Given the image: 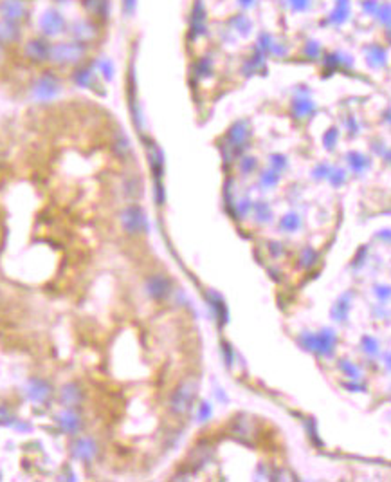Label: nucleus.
<instances>
[{"mask_svg":"<svg viewBox=\"0 0 391 482\" xmlns=\"http://www.w3.org/2000/svg\"><path fill=\"white\" fill-rule=\"evenodd\" d=\"M87 53L88 47L83 46V43L74 42V40L51 43L49 63L56 67H78L85 62Z\"/></svg>","mask_w":391,"mask_h":482,"instance_id":"nucleus-1","label":"nucleus"},{"mask_svg":"<svg viewBox=\"0 0 391 482\" xmlns=\"http://www.w3.org/2000/svg\"><path fill=\"white\" fill-rule=\"evenodd\" d=\"M197 389H199V385H197L195 379H186V381L180 383L179 389L170 399V409L175 416H186L192 410L193 401L197 398Z\"/></svg>","mask_w":391,"mask_h":482,"instance_id":"nucleus-2","label":"nucleus"},{"mask_svg":"<svg viewBox=\"0 0 391 482\" xmlns=\"http://www.w3.org/2000/svg\"><path fill=\"white\" fill-rule=\"evenodd\" d=\"M100 33H101L100 24L94 22V20H90V19L76 20V22L69 27L71 40H74V42H78V43H83V46H87V47L90 46V43L98 42Z\"/></svg>","mask_w":391,"mask_h":482,"instance_id":"nucleus-3","label":"nucleus"},{"mask_svg":"<svg viewBox=\"0 0 391 482\" xmlns=\"http://www.w3.org/2000/svg\"><path fill=\"white\" fill-rule=\"evenodd\" d=\"M60 91H62V83H60V80H58L54 74H42V76L38 78V80L33 83V98H35L36 101H40V103H46V101H51L54 100V98L60 94Z\"/></svg>","mask_w":391,"mask_h":482,"instance_id":"nucleus-4","label":"nucleus"},{"mask_svg":"<svg viewBox=\"0 0 391 482\" xmlns=\"http://www.w3.org/2000/svg\"><path fill=\"white\" fill-rule=\"evenodd\" d=\"M121 226L128 235H139L148 230V220L139 206H128L121 212Z\"/></svg>","mask_w":391,"mask_h":482,"instance_id":"nucleus-5","label":"nucleus"},{"mask_svg":"<svg viewBox=\"0 0 391 482\" xmlns=\"http://www.w3.org/2000/svg\"><path fill=\"white\" fill-rule=\"evenodd\" d=\"M49 54H51V42L46 36H36V39L27 40V42L24 43V56H26L31 63H35V66L49 62Z\"/></svg>","mask_w":391,"mask_h":482,"instance_id":"nucleus-6","label":"nucleus"},{"mask_svg":"<svg viewBox=\"0 0 391 482\" xmlns=\"http://www.w3.org/2000/svg\"><path fill=\"white\" fill-rule=\"evenodd\" d=\"M0 19L22 26L29 19L27 0H0Z\"/></svg>","mask_w":391,"mask_h":482,"instance_id":"nucleus-7","label":"nucleus"},{"mask_svg":"<svg viewBox=\"0 0 391 482\" xmlns=\"http://www.w3.org/2000/svg\"><path fill=\"white\" fill-rule=\"evenodd\" d=\"M40 29H42V35L46 39H53V36L62 35L63 31H67V22L60 11L47 9L42 15V19H40Z\"/></svg>","mask_w":391,"mask_h":482,"instance_id":"nucleus-8","label":"nucleus"},{"mask_svg":"<svg viewBox=\"0 0 391 482\" xmlns=\"http://www.w3.org/2000/svg\"><path fill=\"white\" fill-rule=\"evenodd\" d=\"M98 451H100V448H98V443L93 437H78L71 444V456L81 461V463H90V461L96 459Z\"/></svg>","mask_w":391,"mask_h":482,"instance_id":"nucleus-9","label":"nucleus"},{"mask_svg":"<svg viewBox=\"0 0 391 482\" xmlns=\"http://www.w3.org/2000/svg\"><path fill=\"white\" fill-rule=\"evenodd\" d=\"M170 289H172V282L166 275H154V277H150L146 280V293H148L150 298H154V300H162V298L168 297Z\"/></svg>","mask_w":391,"mask_h":482,"instance_id":"nucleus-10","label":"nucleus"},{"mask_svg":"<svg viewBox=\"0 0 391 482\" xmlns=\"http://www.w3.org/2000/svg\"><path fill=\"white\" fill-rule=\"evenodd\" d=\"M26 394L27 399H31L33 403H46L51 398V394H53V386L46 379L31 378L27 381Z\"/></svg>","mask_w":391,"mask_h":482,"instance_id":"nucleus-11","label":"nucleus"},{"mask_svg":"<svg viewBox=\"0 0 391 482\" xmlns=\"http://www.w3.org/2000/svg\"><path fill=\"white\" fill-rule=\"evenodd\" d=\"M56 423L58 426L62 429V432L69 434V436H76V434H80V430L83 429V421H81L80 414L74 412L69 406H67V410L58 414Z\"/></svg>","mask_w":391,"mask_h":482,"instance_id":"nucleus-12","label":"nucleus"},{"mask_svg":"<svg viewBox=\"0 0 391 482\" xmlns=\"http://www.w3.org/2000/svg\"><path fill=\"white\" fill-rule=\"evenodd\" d=\"M83 11L90 20L98 24H103L108 19V11H110V2L108 0H81Z\"/></svg>","mask_w":391,"mask_h":482,"instance_id":"nucleus-13","label":"nucleus"},{"mask_svg":"<svg viewBox=\"0 0 391 482\" xmlns=\"http://www.w3.org/2000/svg\"><path fill=\"white\" fill-rule=\"evenodd\" d=\"M22 39V26L0 19V43L6 47L15 46Z\"/></svg>","mask_w":391,"mask_h":482,"instance_id":"nucleus-14","label":"nucleus"},{"mask_svg":"<svg viewBox=\"0 0 391 482\" xmlns=\"http://www.w3.org/2000/svg\"><path fill=\"white\" fill-rule=\"evenodd\" d=\"M60 398H62L63 405L73 409V406L80 405V403L83 401V390L78 386V383H67V385L62 386Z\"/></svg>","mask_w":391,"mask_h":482,"instance_id":"nucleus-15","label":"nucleus"},{"mask_svg":"<svg viewBox=\"0 0 391 482\" xmlns=\"http://www.w3.org/2000/svg\"><path fill=\"white\" fill-rule=\"evenodd\" d=\"M94 78H96V73L90 66H78L73 73V80L78 87H83V89H88V87H93L94 85Z\"/></svg>","mask_w":391,"mask_h":482,"instance_id":"nucleus-16","label":"nucleus"},{"mask_svg":"<svg viewBox=\"0 0 391 482\" xmlns=\"http://www.w3.org/2000/svg\"><path fill=\"white\" fill-rule=\"evenodd\" d=\"M334 345H335V334L330 329L326 331H321V334L316 336V344H314V351L321 352V354L330 356L334 352Z\"/></svg>","mask_w":391,"mask_h":482,"instance_id":"nucleus-17","label":"nucleus"},{"mask_svg":"<svg viewBox=\"0 0 391 482\" xmlns=\"http://www.w3.org/2000/svg\"><path fill=\"white\" fill-rule=\"evenodd\" d=\"M112 148H114V152L119 155V158H127V155L130 154V150H132L130 141H128L127 135H125L123 132H119V134L115 135Z\"/></svg>","mask_w":391,"mask_h":482,"instance_id":"nucleus-18","label":"nucleus"},{"mask_svg":"<svg viewBox=\"0 0 391 482\" xmlns=\"http://www.w3.org/2000/svg\"><path fill=\"white\" fill-rule=\"evenodd\" d=\"M247 134H249V130H247L246 123H242V121H240V123H236L233 128H231V132H229L231 143H233V145H242L244 141H246Z\"/></svg>","mask_w":391,"mask_h":482,"instance_id":"nucleus-19","label":"nucleus"},{"mask_svg":"<svg viewBox=\"0 0 391 482\" xmlns=\"http://www.w3.org/2000/svg\"><path fill=\"white\" fill-rule=\"evenodd\" d=\"M312 111H314V105H312V101H308V100H298L294 103V114H296V118H307Z\"/></svg>","mask_w":391,"mask_h":482,"instance_id":"nucleus-20","label":"nucleus"},{"mask_svg":"<svg viewBox=\"0 0 391 482\" xmlns=\"http://www.w3.org/2000/svg\"><path fill=\"white\" fill-rule=\"evenodd\" d=\"M280 226H281V230H285V232H294V230H298L299 226H301V220H299V217L296 215V213H291V215L281 219Z\"/></svg>","mask_w":391,"mask_h":482,"instance_id":"nucleus-21","label":"nucleus"},{"mask_svg":"<svg viewBox=\"0 0 391 482\" xmlns=\"http://www.w3.org/2000/svg\"><path fill=\"white\" fill-rule=\"evenodd\" d=\"M350 165H352V168L355 170V172H363V170L368 166V161H366L365 155L350 154Z\"/></svg>","mask_w":391,"mask_h":482,"instance_id":"nucleus-22","label":"nucleus"},{"mask_svg":"<svg viewBox=\"0 0 391 482\" xmlns=\"http://www.w3.org/2000/svg\"><path fill=\"white\" fill-rule=\"evenodd\" d=\"M363 345H365V351L370 352V354H377L379 352V344H377V339H373L372 336L363 338Z\"/></svg>","mask_w":391,"mask_h":482,"instance_id":"nucleus-23","label":"nucleus"},{"mask_svg":"<svg viewBox=\"0 0 391 482\" xmlns=\"http://www.w3.org/2000/svg\"><path fill=\"white\" fill-rule=\"evenodd\" d=\"M98 67H100L101 74H103L107 80H110L112 73H114V67H112L110 60H101V62H98Z\"/></svg>","mask_w":391,"mask_h":482,"instance_id":"nucleus-24","label":"nucleus"},{"mask_svg":"<svg viewBox=\"0 0 391 482\" xmlns=\"http://www.w3.org/2000/svg\"><path fill=\"white\" fill-rule=\"evenodd\" d=\"M341 369L346 372V374H348V378H353V379L359 378V371H357V366L352 365L350 362H346V359H343L341 362Z\"/></svg>","mask_w":391,"mask_h":482,"instance_id":"nucleus-25","label":"nucleus"},{"mask_svg":"<svg viewBox=\"0 0 391 482\" xmlns=\"http://www.w3.org/2000/svg\"><path fill=\"white\" fill-rule=\"evenodd\" d=\"M301 260H303V266H312V264L316 262V260H318V253H316L314 250H305V253H303V257H301Z\"/></svg>","mask_w":391,"mask_h":482,"instance_id":"nucleus-26","label":"nucleus"},{"mask_svg":"<svg viewBox=\"0 0 391 482\" xmlns=\"http://www.w3.org/2000/svg\"><path fill=\"white\" fill-rule=\"evenodd\" d=\"M346 313H348V304H346V302H339L334 309V314H338L335 320H345Z\"/></svg>","mask_w":391,"mask_h":482,"instance_id":"nucleus-27","label":"nucleus"},{"mask_svg":"<svg viewBox=\"0 0 391 482\" xmlns=\"http://www.w3.org/2000/svg\"><path fill=\"white\" fill-rule=\"evenodd\" d=\"M278 181V175L273 174V172H267L265 175H261V183H264L265 186H274Z\"/></svg>","mask_w":391,"mask_h":482,"instance_id":"nucleus-28","label":"nucleus"},{"mask_svg":"<svg viewBox=\"0 0 391 482\" xmlns=\"http://www.w3.org/2000/svg\"><path fill=\"white\" fill-rule=\"evenodd\" d=\"M335 138H338V132H335L334 130V128H332V130H330L328 132V134H326L325 135V141H326V147H328V148H332V147H334V145H332V143H334V139Z\"/></svg>","mask_w":391,"mask_h":482,"instance_id":"nucleus-29","label":"nucleus"},{"mask_svg":"<svg viewBox=\"0 0 391 482\" xmlns=\"http://www.w3.org/2000/svg\"><path fill=\"white\" fill-rule=\"evenodd\" d=\"M123 4H125V11H127V15H130L135 8V0H125Z\"/></svg>","mask_w":391,"mask_h":482,"instance_id":"nucleus-30","label":"nucleus"},{"mask_svg":"<svg viewBox=\"0 0 391 482\" xmlns=\"http://www.w3.org/2000/svg\"><path fill=\"white\" fill-rule=\"evenodd\" d=\"M308 4V0H292V6H294L296 9H305Z\"/></svg>","mask_w":391,"mask_h":482,"instance_id":"nucleus-31","label":"nucleus"},{"mask_svg":"<svg viewBox=\"0 0 391 482\" xmlns=\"http://www.w3.org/2000/svg\"><path fill=\"white\" fill-rule=\"evenodd\" d=\"M6 46H2V43H0V67L4 66V62H6Z\"/></svg>","mask_w":391,"mask_h":482,"instance_id":"nucleus-32","label":"nucleus"},{"mask_svg":"<svg viewBox=\"0 0 391 482\" xmlns=\"http://www.w3.org/2000/svg\"><path fill=\"white\" fill-rule=\"evenodd\" d=\"M206 414H207V416H209V414H212V409H209V406H207L206 403H204V405H202V412H200V419L204 421V417H206Z\"/></svg>","mask_w":391,"mask_h":482,"instance_id":"nucleus-33","label":"nucleus"},{"mask_svg":"<svg viewBox=\"0 0 391 482\" xmlns=\"http://www.w3.org/2000/svg\"><path fill=\"white\" fill-rule=\"evenodd\" d=\"M0 159H2V158H0Z\"/></svg>","mask_w":391,"mask_h":482,"instance_id":"nucleus-34","label":"nucleus"}]
</instances>
